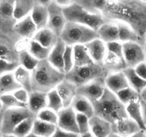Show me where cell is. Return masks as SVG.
I'll return each instance as SVG.
<instances>
[{"label": "cell", "mask_w": 146, "mask_h": 137, "mask_svg": "<svg viewBox=\"0 0 146 137\" xmlns=\"http://www.w3.org/2000/svg\"><path fill=\"white\" fill-rule=\"evenodd\" d=\"M102 15L106 22L126 24L135 31L145 44L146 37V1L108 0Z\"/></svg>", "instance_id": "6da1fadb"}, {"label": "cell", "mask_w": 146, "mask_h": 137, "mask_svg": "<svg viewBox=\"0 0 146 137\" xmlns=\"http://www.w3.org/2000/svg\"><path fill=\"white\" fill-rule=\"evenodd\" d=\"M32 92L47 94L54 90L65 79V74L54 68L48 60L39 61L31 72Z\"/></svg>", "instance_id": "7a4b0ae2"}, {"label": "cell", "mask_w": 146, "mask_h": 137, "mask_svg": "<svg viewBox=\"0 0 146 137\" xmlns=\"http://www.w3.org/2000/svg\"><path fill=\"white\" fill-rule=\"evenodd\" d=\"M95 116L105 120L110 124L118 120L127 118L126 107L113 94L106 88L98 100L92 102Z\"/></svg>", "instance_id": "3957f363"}, {"label": "cell", "mask_w": 146, "mask_h": 137, "mask_svg": "<svg viewBox=\"0 0 146 137\" xmlns=\"http://www.w3.org/2000/svg\"><path fill=\"white\" fill-rule=\"evenodd\" d=\"M63 13L67 22L79 24L96 31L106 22L101 14H92L82 8L76 1L62 7Z\"/></svg>", "instance_id": "277c9868"}, {"label": "cell", "mask_w": 146, "mask_h": 137, "mask_svg": "<svg viewBox=\"0 0 146 137\" xmlns=\"http://www.w3.org/2000/svg\"><path fill=\"white\" fill-rule=\"evenodd\" d=\"M60 38L67 46L85 45L98 39L96 31L79 24L67 22Z\"/></svg>", "instance_id": "5b68a950"}, {"label": "cell", "mask_w": 146, "mask_h": 137, "mask_svg": "<svg viewBox=\"0 0 146 137\" xmlns=\"http://www.w3.org/2000/svg\"><path fill=\"white\" fill-rule=\"evenodd\" d=\"M109 73L102 64H94L84 67H74L65 74V79L73 83L77 87L85 85L100 78H106Z\"/></svg>", "instance_id": "8992f818"}, {"label": "cell", "mask_w": 146, "mask_h": 137, "mask_svg": "<svg viewBox=\"0 0 146 137\" xmlns=\"http://www.w3.org/2000/svg\"><path fill=\"white\" fill-rule=\"evenodd\" d=\"M36 117L28 108H13L5 109L2 128L0 131L2 134H12L14 130L25 119Z\"/></svg>", "instance_id": "52a82bcc"}, {"label": "cell", "mask_w": 146, "mask_h": 137, "mask_svg": "<svg viewBox=\"0 0 146 137\" xmlns=\"http://www.w3.org/2000/svg\"><path fill=\"white\" fill-rule=\"evenodd\" d=\"M14 0H0V34L12 37H15L14 29L17 23L14 15Z\"/></svg>", "instance_id": "ba28073f"}, {"label": "cell", "mask_w": 146, "mask_h": 137, "mask_svg": "<svg viewBox=\"0 0 146 137\" xmlns=\"http://www.w3.org/2000/svg\"><path fill=\"white\" fill-rule=\"evenodd\" d=\"M47 7L48 9L47 27L60 37L67 22L63 13L62 7L57 3V1H49Z\"/></svg>", "instance_id": "9c48e42d"}, {"label": "cell", "mask_w": 146, "mask_h": 137, "mask_svg": "<svg viewBox=\"0 0 146 137\" xmlns=\"http://www.w3.org/2000/svg\"><path fill=\"white\" fill-rule=\"evenodd\" d=\"M123 58L127 68H135L145 61L143 46L137 42L123 43Z\"/></svg>", "instance_id": "30bf717a"}, {"label": "cell", "mask_w": 146, "mask_h": 137, "mask_svg": "<svg viewBox=\"0 0 146 137\" xmlns=\"http://www.w3.org/2000/svg\"><path fill=\"white\" fill-rule=\"evenodd\" d=\"M19 41L15 37L0 34V59L19 63V51L17 44Z\"/></svg>", "instance_id": "8fae6325"}, {"label": "cell", "mask_w": 146, "mask_h": 137, "mask_svg": "<svg viewBox=\"0 0 146 137\" xmlns=\"http://www.w3.org/2000/svg\"><path fill=\"white\" fill-rule=\"evenodd\" d=\"M106 78H100L78 88V94L84 96L92 102L98 100L106 89L105 80Z\"/></svg>", "instance_id": "7c38bea8"}, {"label": "cell", "mask_w": 146, "mask_h": 137, "mask_svg": "<svg viewBox=\"0 0 146 137\" xmlns=\"http://www.w3.org/2000/svg\"><path fill=\"white\" fill-rule=\"evenodd\" d=\"M57 115L58 121L57 126L58 128L66 132L80 135L77 124V114L71 106L62 109L57 113Z\"/></svg>", "instance_id": "4fadbf2b"}, {"label": "cell", "mask_w": 146, "mask_h": 137, "mask_svg": "<svg viewBox=\"0 0 146 137\" xmlns=\"http://www.w3.org/2000/svg\"><path fill=\"white\" fill-rule=\"evenodd\" d=\"M37 32L30 15L18 21L14 29V36L19 40H32Z\"/></svg>", "instance_id": "5bb4252c"}, {"label": "cell", "mask_w": 146, "mask_h": 137, "mask_svg": "<svg viewBox=\"0 0 146 137\" xmlns=\"http://www.w3.org/2000/svg\"><path fill=\"white\" fill-rule=\"evenodd\" d=\"M49 1H35V6L30 16L35 23L37 31L46 28L48 22V9L47 4Z\"/></svg>", "instance_id": "9a60e30c"}, {"label": "cell", "mask_w": 146, "mask_h": 137, "mask_svg": "<svg viewBox=\"0 0 146 137\" xmlns=\"http://www.w3.org/2000/svg\"><path fill=\"white\" fill-rule=\"evenodd\" d=\"M62 101L64 108L70 107L75 96L78 95V87L70 81L64 79L56 88Z\"/></svg>", "instance_id": "2e32d148"}, {"label": "cell", "mask_w": 146, "mask_h": 137, "mask_svg": "<svg viewBox=\"0 0 146 137\" xmlns=\"http://www.w3.org/2000/svg\"><path fill=\"white\" fill-rule=\"evenodd\" d=\"M111 127L112 132L121 137H130L141 130L138 125L128 117L118 120L111 124Z\"/></svg>", "instance_id": "e0dca14e"}, {"label": "cell", "mask_w": 146, "mask_h": 137, "mask_svg": "<svg viewBox=\"0 0 146 137\" xmlns=\"http://www.w3.org/2000/svg\"><path fill=\"white\" fill-rule=\"evenodd\" d=\"M85 46L93 62L102 64L107 53L106 44L98 38L92 40Z\"/></svg>", "instance_id": "ac0fdd59"}, {"label": "cell", "mask_w": 146, "mask_h": 137, "mask_svg": "<svg viewBox=\"0 0 146 137\" xmlns=\"http://www.w3.org/2000/svg\"><path fill=\"white\" fill-rule=\"evenodd\" d=\"M90 132L94 137H108L112 133L111 124L97 116H93L90 119Z\"/></svg>", "instance_id": "d6986e66"}, {"label": "cell", "mask_w": 146, "mask_h": 137, "mask_svg": "<svg viewBox=\"0 0 146 137\" xmlns=\"http://www.w3.org/2000/svg\"><path fill=\"white\" fill-rule=\"evenodd\" d=\"M105 82L107 89L115 94L130 86L123 72L110 74L107 76Z\"/></svg>", "instance_id": "ffe728a7"}, {"label": "cell", "mask_w": 146, "mask_h": 137, "mask_svg": "<svg viewBox=\"0 0 146 137\" xmlns=\"http://www.w3.org/2000/svg\"><path fill=\"white\" fill-rule=\"evenodd\" d=\"M47 94L39 92L29 93L27 108L32 114L36 115L44 109L47 108Z\"/></svg>", "instance_id": "44dd1931"}, {"label": "cell", "mask_w": 146, "mask_h": 137, "mask_svg": "<svg viewBox=\"0 0 146 137\" xmlns=\"http://www.w3.org/2000/svg\"><path fill=\"white\" fill-rule=\"evenodd\" d=\"M98 38L108 44L118 41V27L115 22H106L97 30Z\"/></svg>", "instance_id": "7402d4cb"}, {"label": "cell", "mask_w": 146, "mask_h": 137, "mask_svg": "<svg viewBox=\"0 0 146 137\" xmlns=\"http://www.w3.org/2000/svg\"><path fill=\"white\" fill-rule=\"evenodd\" d=\"M65 48L66 44L63 42L61 39L59 38L57 44L51 49L50 55H49L48 59H47L49 62L54 68H56L59 71L63 72V73H64L63 56H64Z\"/></svg>", "instance_id": "603a6c76"}, {"label": "cell", "mask_w": 146, "mask_h": 137, "mask_svg": "<svg viewBox=\"0 0 146 137\" xmlns=\"http://www.w3.org/2000/svg\"><path fill=\"white\" fill-rule=\"evenodd\" d=\"M60 37L47 27L36 32L32 40L36 41L44 47L52 49L57 44Z\"/></svg>", "instance_id": "cb8c5ba5"}, {"label": "cell", "mask_w": 146, "mask_h": 137, "mask_svg": "<svg viewBox=\"0 0 146 137\" xmlns=\"http://www.w3.org/2000/svg\"><path fill=\"white\" fill-rule=\"evenodd\" d=\"M102 66L109 73V74L116 72H123L127 68L124 59L119 58L117 56L107 51L106 55L102 62Z\"/></svg>", "instance_id": "d4e9b609"}, {"label": "cell", "mask_w": 146, "mask_h": 137, "mask_svg": "<svg viewBox=\"0 0 146 137\" xmlns=\"http://www.w3.org/2000/svg\"><path fill=\"white\" fill-rule=\"evenodd\" d=\"M71 107L76 112V114H83L89 119L95 116L92 103L86 98L79 94L75 96L72 103Z\"/></svg>", "instance_id": "484cf974"}, {"label": "cell", "mask_w": 146, "mask_h": 137, "mask_svg": "<svg viewBox=\"0 0 146 137\" xmlns=\"http://www.w3.org/2000/svg\"><path fill=\"white\" fill-rule=\"evenodd\" d=\"M118 27V41L121 43L137 42L144 46L137 34L131 27L126 24L120 22H115Z\"/></svg>", "instance_id": "4316f807"}, {"label": "cell", "mask_w": 146, "mask_h": 137, "mask_svg": "<svg viewBox=\"0 0 146 137\" xmlns=\"http://www.w3.org/2000/svg\"><path fill=\"white\" fill-rule=\"evenodd\" d=\"M125 107L127 117L133 120V121H135L138 125L140 129L145 131L146 126L145 124L144 121H143V115H142L140 99L130 102V104L125 106Z\"/></svg>", "instance_id": "83f0119b"}, {"label": "cell", "mask_w": 146, "mask_h": 137, "mask_svg": "<svg viewBox=\"0 0 146 137\" xmlns=\"http://www.w3.org/2000/svg\"><path fill=\"white\" fill-rule=\"evenodd\" d=\"M35 6L32 0H16L14 5V15L17 21H20L29 16Z\"/></svg>", "instance_id": "f1b7e54d"}, {"label": "cell", "mask_w": 146, "mask_h": 137, "mask_svg": "<svg viewBox=\"0 0 146 137\" xmlns=\"http://www.w3.org/2000/svg\"><path fill=\"white\" fill-rule=\"evenodd\" d=\"M20 88V85L15 79L13 73L6 74L0 76V96L14 93Z\"/></svg>", "instance_id": "f546056e"}, {"label": "cell", "mask_w": 146, "mask_h": 137, "mask_svg": "<svg viewBox=\"0 0 146 137\" xmlns=\"http://www.w3.org/2000/svg\"><path fill=\"white\" fill-rule=\"evenodd\" d=\"M74 67H84L94 64L85 45H75L73 47Z\"/></svg>", "instance_id": "4dcf8cb0"}, {"label": "cell", "mask_w": 146, "mask_h": 137, "mask_svg": "<svg viewBox=\"0 0 146 137\" xmlns=\"http://www.w3.org/2000/svg\"><path fill=\"white\" fill-rule=\"evenodd\" d=\"M57 128V126L54 124L40 121L36 118L32 133L40 137H51L55 132Z\"/></svg>", "instance_id": "1f68e13d"}, {"label": "cell", "mask_w": 146, "mask_h": 137, "mask_svg": "<svg viewBox=\"0 0 146 137\" xmlns=\"http://www.w3.org/2000/svg\"><path fill=\"white\" fill-rule=\"evenodd\" d=\"M123 74L127 79L129 86L140 94L145 88L146 82L142 79L135 71L134 68H126L123 71Z\"/></svg>", "instance_id": "d6a6232c"}, {"label": "cell", "mask_w": 146, "mask_h": 137, "mask_svg": "<svg viewBox=\"0 0 146 137\" xmlns=\"http://www.w3.org/2000/svg\"><path fill=\"white\" fill-rule=\"evenodd\" d=\"M15 79L20 85L21 88L30 93L32 92V76L31 72L27 70L26 68L19 66L14 72Z\"/></svg>", "instance_id": "836d02e7"}, {"label": "cell", "mask_w": 146, "mask_h": 137, "mask_svg": "<svg viewBox=\"0 0 146 137\" xmlns=\"http://www.w3.org/2000/svg\"><path fill=\"white\" fill-rule=\"evenodd\" d=\"M82 8L92 14H101L105 9L108 0H77Z\"/></svg>", "instance_id": "e575fe53"}, {"label": "cell", "mask_w": 146, "mask_h": 137, "mask_svg": "<svg viewBox=\"0 0 146 137\" xmlns=\"http://www.w3.org/2000/svg\"><path fill=\"white\" fill-rule=\"evenodd\" d=\"M52 49L46 48L34 40H30L29 42L28 51L35 58L39 61L47 60L50 54Z\"/></svg>", "instance_id": "d590c367"}, {"label": "cell", "mask_w": 146, "mask_h": 137, "mask_svg": "<svg viewBox=\"0 0 146 137\" xmlns=\"http://www.w3.org/2000/svg\"><path fill=\"white\" fill-rule=\"evenodd\" d=\"M39 60L33 57L28 49H21L19 51V65L27 70L32 72L39 64Z\"/></svg>", "instance_id": "8d00e7d4"}, {"label": "cell", "mask_w": 146, "mask_h": 137, "mask_svg": "<svg viewBox=\"0 0 146 137\" xmlns=\"http://www.w3.org/2000/svg\"><path fill=\"white\" fill-rule=\"evenodd\" d=\"M36 118V117H32L25 119L15 128L12 134L16 137H26L30 134Z\"/></svg>", "instance_id": "74e56055"}, {"label": "cell", "mask_w": 146, "mask_h": 137, "mask_svg": "<svg viewBox=\"0 0 146 137\" xmlns=\"http://www.w3.org/2000/svg\"><path fill=\"white\" fill-rule=\"evenodd\" d=\"M116 96L122 104H124L125 106H127L130 102L140 99V94L137 93L130 86L119 92L118 93L116 94Z\"/></svg>", "instance_id": "f35d334b"}, {"label": "cell", "mask_w": 146, "mask_h": 137, "mask_svg": "<svg viewBox=\"0 0 146 137\" xmlns=\"http://www.w3.org/2000/svg\"><path fill=\"white\" fill-rule=\"evenodd\" d=\"M47 108L52 110L56 113H58L59 111L64 109V106H63L61 98L59 96L56 89H54V90L47 93Z\"/></svg>", "instance_id": "ab89813d"}, {"label": "cell", "mask_w": 146, "mask_h": 137, "mask_svg": "<svg viewBox=\"0 0 146 137\" xmlns=\"http://www.w3.org/2000/svg\"><path fill=\"white\" fill-rule=\"evenodd\" d=\"M0 101L4 109L13 108H27V105L22 104L12 94L2 95L0 96Z\"/></svg>", "instance_id": "60d3db41"}, {"label": "cell", "mask_w": 146, "mask_h": 137, "mask_svg": "<svg viewBox=\"0 0 146 137\" xmlns=\"http://www.w3.org/2000/svg\"><path fill=\"white\" fill-rule=\"evenodd\" d=\"M36 119L40 120V121L50 123V124H54V125L57 126V121H58V115H57V113L54 112L52 110L46 108L42 110L36 115Z\"/></svg>", "instance_id": "b9f144b4"}, {"label": "cell", "mask_w": 146, "mask_h": 137, "mask_svg": "<svg viewBox=\"0 0 146 137\" xmlns=\"http://www.w3.org/2000/svg\"><path fill=\"white\" fill-rule=\"evenodd\" d=\"M63 62H64V73L70 72L74 67V57H73V47L66 45L63 56Z\"/></svg>", "instance_id": "7bdbcfd3"}, {"label": "cell", "mask_w": 146, "mask_h": 137, "mask_svg": "<svg viewBox=\"0 0 146 137\" xmlns=\"http://www.w3.org/2000/svg\"><path fill=\"white\" fill-rule=\"evenodd\" d=\"M18 62H12L5 59H0V76L9 73H14L19 67Z\"/></svg>", "instance_id": "ee69618b"}, {"label": "cell", "mask_w": 146, "mask_h": 137, "mask_svg": "<svg viewBox=\"0 0 146 137\" xmlns=\"http://www.w3.org/2000/svg\"><path fill=\"white\" fill-rule=\"evenodd\" d=\"M76 118L80 135L90 132V119L81 114H77Z\"/></svg>", "instance_id": "f6af8a7d"}, {"label": "cell", "mask_w": 146, "mask_h": 137, "mask_svg": "<svg viewBox=\"0 0 146 137\" xmlns=\"http://www.w3.org/2000/svg\"><path fill=\"white\" fill-rule=\"evenodd\" d=\"M106 48L108 51L117 56V57L122 59H124V58H123V43L119 41L108 43V44H106Z\"/></svg>", "instance_id": "bcb514c9"}, {"label": "cell", "mask_w": 146, "mask_h": 137, "mask_svg": "<svg viewBox=\"0 0 146 137\" xmlns=\"http://www.w3.org/2000/svg\"><path fill=\"white\" fill-rule=\"evenodd\" d=\"M12 94L19 101H20L22 104L27 105L28 99H29V92H27L22 88H20V89L15 91L14 93H12Z\"/></svg>", "instance_id": "7dc6e473"}, {"label": "cell", "mask_w": 146, "mask_h": 137, "mask_svg": "<svg viewBox=\"0 0 146 137\" xmlns=\"http://www.w3.org/2000/svg\"><path fill=\"white\" fill-rule=\"evenodd\" d=\"M135 71L137 73V74L146 82V63L145 61L140 63L137 66H136L134 68Z\"/></svg>", "instance_id": "c3c4849f"}, {"label": "cell", "mask_w": 146, "mask_h": 137, "mask_svg": "<svg viewBox=\"0 0 146 137\" xmlns=\"http://www.w3.org/2000/svg\"><path fill=\"white\" fill-rule=\"evenodd\" d=\"M51 137H80V135L66 132V131H63V130L60 129V128L57 127L55 132L54 133V134Z\"/></svg>", "instance_id": "681fc988"}, {"label": "cell", "mask_w": 146, "mask_h": 137, "mask_svg": "<svg viewBox=\"0 0 146 137\" xmlns=\"http://www.w3.org/2000/svg\"><path fill=\"white\" fill-rule=\"evenodd\" d=\"M140 107H141V111L142 115H143V121H144L145 124L146 126V102L143 101V100L140 99Z\"/></svg>", "instance_id": "f907efd6"}, {"label": "cell", "mask_w": 146, "mask_h": 137, "mask_svg": "<svg viewBox=\"0 0 146 137\" xmlns=\"http://www.w3.org/2000/svg\"><path fill=\"white\" fill-rule=\"evenodd\" d=\"M130 137H146V131L143 130H140L139 131L136 132L135 134H133Z\"/></svg>", "instance_id": "816d5d0a"}, {"label": "cell", "mask_w": 146, "mask_h": 137, "mask_svg": "<svg viewBox=\"0 0 146 137\" xmlns=\"http://www.w3.org/2000/svg\"><path fill=\"white\" fill-rule=\"evenodd\" d=\"M140 99L141 100H143V101L146 102V86L143 91H142L141 93L140 94Z\"/></svg>", "instance_id": "f5cc1de1"}, {"label": "cell", "mask_w": 146, "mask_h": 137, "mask_svg": "<svg viewBox=\"0 0 146 137\" xmlns=\"http://www.w3.org/2000/svg\"><path fill=\"white\" fill-rule=\"evenodd\" d=\"M4 112H5V109H0V130H1V128H2V121H3V117H4Z\"/></svg>", "instance_id": "db71d44e"}, {"label": "cell", "mask_w": 146, "mask_h": 137, "mask_svg": "<svg viewBox=\"0 0 146 137\" xmlns=\"http://www.w3.org/2000/svg\"><path fill=\"white\" fill-rule=\"evenodd\" d=\"M80 137H94V136L90 134V132H88V133H85V134L80 135Z\"/></svg>", "instance_id": "11a10c76"}, {"label": "cell", "mask_w": 146, "mask_h": 137, "mask_svg": "<svg viewBox=\"0 0 146 137\" xmlns=\"http://www.w3.org/2000/svg\"><path fill=\"white\" fill-rule=\"evenodd\" d=\"M108 137H121V136H120L117 135V134H114V133L112 132L111 134H110Z\"/></svg>", "instance_id": "9f6ffc18"}, {"label": "cell", "mask_w": 146, "mask_h": 137, "mask_svg": "<svg viewBox=\"0 0 146 137\" xmlns=\"http://www.w3.org/2000/svg\"><path fill=\"white\" fill-rule=\"evenodd\" d=\"M2 137H16L13 134H3Z\"/></svg>", "instance_id": "6f0895ef"}, {"label": "cell", "mask_w": 146, "mask_h": 137, "mask_svg": "<svg viewBox=\"0 0 146 137\" xmlns=\"http://www.w3.org/2000/svg\"><path fill=\"white\" fill-rule=\"evenodd\" d=\"M26 137H40V136H37L35 135V134H33L32 133H31L30 134H29L28 136H27Z\"/></svg>", "instance_id": "680465c9"}, {"label": "cell", "mask_w": 146, "mask_h": 137, "mask_svg": "<svg viewBox=\"0 0 146 137\" xmlns=\"http://www.w3.org/2000/svg\"><path fill=\"white\" fill-rule=\"evenodd\" d=\"M143 48H144L145 54V56H146V44H144V46H143Z\"/></svg>", "instance_id": "91938a15"}, {"label": "cell", "mask_w": 146, "mask_h": 137, "mask_svg": "<svg viewBox=\"0 0 146 137\" xmlns=\"http://www.w3.org/2000/svg\"><path fill=\"white\" fill-rule=\"evenodd\" d=\"M3 109V107H2V103H1V101H0V109Z\"/></svg>", "instance_id": "94428289"}, {"label": "cell", "mask_w": 146, "mask_h": 137, "mask_svg": "<svg viewBox=\"0 0 146 137\" xmlns=\"http://www.w3.org/2000/svg\"><path fill=\"white\" fill-rule=\"evenodd\" d=\"M2 136H3V134H2V132L0 131V137H2Z\"/></svg>", "instance_id": "6125c7cd"}, {"label": "cell", "mask_w": 146, "mask_h": 137, "mask_svg": "<svg viewBox=\"0 0 146 137\" xmlns=\"http://www.w3.org/2000/svg\"><path fill=\"white\" fill-rule=\"evenodd\" d=\"M145 44H146V37H145Z\"/></svg>", "instance_id": "be15d7a7"}, {"label": "cell", "mask_w": 146, "mask_h": 137, "mask_svg": "<svg viewBox=\"0 0 146 137\" xmlns=\"http://www.w3.org/2000/svg\"><path fill=\"white\" fill-rule=\"evenodd\" d=\"M145 63H146V59H145Z\"/></svg>", "instance_id": "e7e4bbea"}, {"label": "cell", "mask_w": 146, "mask_h": 137, "mask_svg": "<svg viewBox=\"0 0 146 137\" xmlns=\"http://www.w3.org/2000/svg\"><path fill=\"white\" fill-rule=\"evenodd\" d=\"M145 131H146V130H145Z\"/></svg>", "instance_id": "03108f58"}]
</instances>
